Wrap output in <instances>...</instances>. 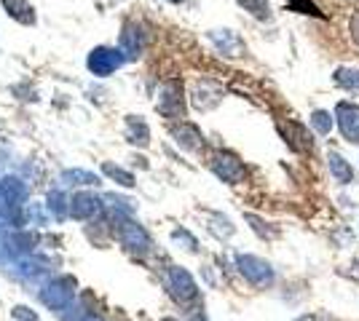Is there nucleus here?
Masks as SVG:
<instances>
[{
	"mask_svg": "<svg viewBox=\"0 0 359 321\" xmlns=\"http://www.w3.org/2000/svg\"><path fill=\"white\" fill-rule=\"evenodd\" d=\"M335 120H338L343 139L351 142V145H359V104H354V102H338Z\"/></svg>",
	"mask_w": 359,
	"mask_h": 321,
	"instance_id": "obj_1",
	"label": "nucleus"
},
{
	"mask_svg": "<svg viewBox=\"0 0 359 321\" xmlns=\"http://www.w3.org/2000/svg\"><path fill=\"white\" fill-rule=\"evenodd\" d=\"M239 268L241 273L255 284V287H268L274 281V268L260 260V257H250V254H241L239 257Z\"/></svg>",
	"mask_w": 359,
	"mask_h": 321,
	"instance_id": "obj_2",
	"label": "nucleus"
},
{
	"mask_svg": "<svg viewBox=\"0 0 359 321\" xmlns=\"http://www.w3.org/2000/svg\"><path fill=\"white\" fill-rule=\"evenodd\" d=\"M327 166H330V174L335 177L338 185H351L354 182V166L338 150L327 152Z\"/></svg>",
	"mask_w": 359,
	"mask_h": 321,
	"instance_id": "obj_3",
	"label": "nucleus"
},
{
	"mask_svg": "<svg viewBox=\"0 0 359 321\" xmlns=\"http://www.w3.org/2000/svg\"><path fill=\"white\" fill-rule=\"evenodd\" d=\"M212 169L217 171L225 182H236V180L244 177V166H241L234 155H217V158L212 161Z\"/></svg>",
	"mask_w": 359,
	"mask_h": 321,
	"instance_id": "obj_4",
	"label": "nucleus"
},
{
	"mask_svg": "<svg viewBox=\"0 0 359 321\" xmlns=\"http://www.w3.org/2000/svg\"><path fill=\"white\" fill-rule=\"evenodd\" d=\"M333 81L346 91H359V68H338L333 72Z\"/></svg>",
	"mask_w": 359,
	"mask_h": 321,
	"instance_id": "obj_5",
	"label": "nucleus"
},
{
	"mask_svg": "<svg viewBox=\"0 0 359 321\" xmlns=\"http://www.w3.org/2000/svg\"><path fill=\"white\" fill-rule=\"evenodd\" d=\"M333 123H335V118H333L327 110H314V113H311V129L319 132L322 136L333 132Z\"/></svg>",
	"mask_w": 359,
	"mask_h": 321,
	"instance_id": "obj_6",
	"label": "nucleus"
},
{
	"mask_svg": "<svg viewBox=\"0 0 359 321\" xmlns=\"http://www.w3.org/2000/svg\"><path fill=\"white\" fill-rule=\"evenodd\" d=\"M241 6L252 14L255 19H268L271 17V8H268V0H239Z\"/></svg>",
	"mask_w": 359,
	"mask_h": 321,
	"instance_id": "obj_7",
	"label": "nucleus"
},
{
	"mask_svg": "<svg viewBox=\"0 0 359 321\" xmlns=\"http://www.w3.org/2000/svg\"><path fill=\"white\" fill-rule=\"evenodd\" d=\"M292 11H300V14H314V17H325V14L316 8V3H311V0H292Z\"/></svg>",
	"mask_w": 359,
	"mask_h": 321,
	"instance_id": "obj_8",
	"label": "nucleus"
},
{
	"mask_svg": "<svg viewBox=\"0 0 359 321\" xmlns=\"http://www.w3.org/2000/svg\"><path fill=\"white\" fill-rule=\"evenodd\" d=\"M349 35H351V40L359 46V8L351 14V19H349Z\"/></svg>",
	"mask_w": 359,
	"mask_h": 321,
	"instance_id": "obj_9",
	"label": "nucleus"
},
{
	"mask_svg": "<svg viewBox=\"0 0 359 321\" xmlns=\"http://www.w3.org/2000/svg\"><path fill=\"white\" fill-rule=\"evenodd\" d=\"M298 321H314V316H303V319H298Z\"/></svg>",
	"mask_w": 359,
	"mask_h": 321,
	"instance_id": "obj_10",
	"label": "nucleus"
},
{
	"mask_svg": "<svg viewBox=\"0 0 359 321\" xmlns=\"http://www.w3.org/2000/svg\"><path fill=\"white\" fill-rule=\"evenodd\" d=\"M346 3H354V0H346Z\"/></svg>",
	"mask_w": 359,
	"mask_h": 321,
	"instance_id": "obj_11",
	"label": "nucleus"
}]
</instances>
